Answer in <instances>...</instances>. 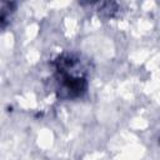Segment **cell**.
Instances as JSON below:
<instances>
[{
  "mask_svg": "<svg viewBox=\"0 0 160 160\" xmlns=\"http://www.w3.org/2000/svg\"><path fill=\"white\" fill-rule=\"evenodd\" d=\"M55 92L61 100H76L81 98L89 86L88 68L80 55L62 52L54 62Z\"/></svg>",
  "mask_w": 160,
  "mask_h": 160,
  "instance_id": "1",
  "label": "cell"
},
{
  "mask_svg": "<svg viewBox=\"0 0 160 160\" xmlns=\"http://www.w3.org/2000/svg\"><path fill=\"white\" fill-rule=\"evenodd\" d=\"M118 9L119 8H118V5L115 2H101L99 5L98 11H99L100 15H102L105 18H112V16L116 15Z\"/></svg>",
  "mask_w": 160,
  "mask_h": 160,
  "instance_id": "2",
  "label": "cell"
}]
</instances>
